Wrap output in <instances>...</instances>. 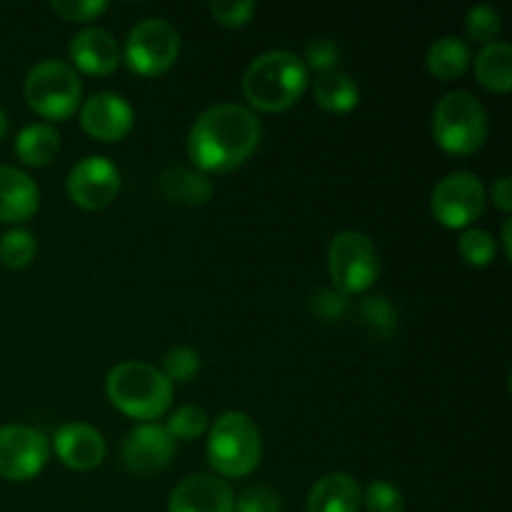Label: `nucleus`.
<instances>
[{
    "instance_id": "11",
    "label": "nucleus",
    "mask_w": 512,
    "mask_h": 512,
    "mask_svg": "<svg viewBox=\"0 0 512 512\" xmlns=\"http://www.w3.org/2000/svg\"><path fill=\"white\" fill-rule=\"evenodd\" d=\"M120 190V170L103 155L83 158L68 175V195L78 208L103 210Z\"/></svg>"
},
{
    "instance_id": "14",
    "label": "nucleus",
    "mask_w": 512,
    "mask_h": 512,
    "mask_svg": "<svg viewBox=\"0 0 512 512\" xmlns=\"http://www.w3.org/2000/svg\"><path fill=\"white\" fill-rule=\"evenodd\" d=\"M168 512H235L233 490L215 475H188L170 493Z\"/></svg>"
},
{
    "instance_id": "22",
    "label": "nucleus",
    "mask_w": 512,
    "mask_h": 512,
    "mask_svg": "<svg viewBox=\"0 0 512 512\" xmlns=\"http://www.w3.org/2000/svg\"><path fill=\"white\" fill-rule=\"evenodd\" d=\"M470 65V48L463 38L445 35L435 40L428 50V70L438 80H453L468 70Z\"/></svg>"
},
{
    "instance_id": "24",
    "label": "nucleus",
    "mask_w": 512,
    "mask_h": 512,
    "mask_svg": "<svg viewBox=\"0 0 512 512\" xmlns=\"http://www.w3.org/2000/svg\"><path fill=\"white\" fill-rule=\"evenodd\" d=\"M38 245H35L33 233L23 228H13L0 238V263L10 270L28 268L35 260Z\"/></svg>"
},
{
    "instance_id": "31",
    "label": "nucleus",
    "mask_w": 512,
    "mask_h": 512,
    "mask_svg": "<svg viewBox=\"0 0 512 512\" xmlns=\"http://www.w3.org/2000/svg\"><path fill=\"white\" fill-rule=\"evenodd\" d=\"M343 60V50L335 40L330 38H315L305 45V68H313L318 73H328V70H335V65Z\"/></svg>"
},
{
    "instance_id": "5",
    "label": "nucleus",
    "mask_w": 512,
    "mask_h": 512,
    "mask_svg": "<svg viewBox=\"0 0 512 512\" xmlns=\"http://www.w3.org/2000/svg\"><path fill=\"white\" fill-rule=\"evenodd\" d=\"M433 135L450 155H470L488 140V113L473 93L453 90L433 110Z\"/></svg>"
},
{
    "instance_id": "9",
    "label": "nucleus",
    "mask_w": 512,
    "mask_h": 512,
    "mask_svg": "<svg viewBox=\"0 0 512 512\" xmlns=\"http://www.w3.org/2000/svg\"><path fill=\"white\" fill-rule=\"evenodd\" d=\"M430 210L450 230L470 228L485 210V185L473 173H450L433 188Z\"/></svg>"
},
{
    "instance_id": "17",
    "label": "nucleus",
    "mask_w": 512,
    "mask_h": 512,
    "mask_svg": "<svg viewBox=\"0 0 512 512\" xmlns=\"http://www.w3.org/2000/svg\"><path fill=\"white\" fill-rule=\"evenodd\" d=\"M40 190L28 173L0 165V223H25L38 213Z\"/></svg>"
},
{
    "instance_id": "10",
    "label": "nucleus",
    "mask_w": 512,
    "mask_h": 512,
    "mask_svg": "<svg viewBox=\"0 0 512 512\" xmlns=\"http://www.w3.org/2000/svg\"><path fill=\"white\" fill-rule=\"evenodd\" d=\"M50 458V440L28 425L0 428V478L25 483L40 475Z\"/></svg>"
},
{
    "instance_id": "16",
    "label": "nucleus",
    "mask_w": 512,
    "mask_h": 512,
    "mask_svg": "<svg viewBox=\"0 0 512 512\" xmlns=\"http://www.w3.org/2000/svg\"><path fill=\"white\" fill-rule=\"evenodd\" d=\"M70 60L88 75H108L120 65V45L108 30L85 28L68 45Z\"/></svg>"
},
{
    "instance_id": "20",
    "label": "nucleus",
    "mask_w": 512,
    "mask_h": 512,
    "mask_svg": "<svg viewBox=\"0 0 512 512\" xmlns=\"http://www.w3.org/2000/svg\"><path fill=\"white\" fill-rule=\"evenodd\" d=\"M313 95L328 113H350L360 103L358 83L340 70L320 73L313 83Z\"/></svg>"
},
{
    "instance_id": "12",
    "label": "nucleus",
    "mask_w": 512,
    "mask_h": 512,
    "mask_svg": "<svg viewBox=\"0 0 512 512\" xmlns=\"http://www.w3.org/2000/svg\"><path fill=\"white\" fill-rule=\"evenodd\" d=\"M175 440L165 430V425L143 423L125 435L120 445V458L130 473L148 475L158 473L173 460Z\"/></svg>"
},
{
    "instance_id": "25",
    "label": "nucleus",
    "mask_w": 512,
    "mask_h": 512,
    "mask_svg": "<svg viewBox=\"0 0 512 512\" xmlns=\"http://www.w3.org/2000/svg\"><path fill=\"white\" fill-rule=\"evenodd\" d=\"M495 253H498V245L488 230L470 228L460 238V258L473 268H485V265L493 263Z\"/></svg>"
},
{
    "instance_id": "23",
    "label": "nucleus",
    "mask_w": 512,
    "mask_h": 512,
    "mask_svg": "<svg viewBox=\"0 0 512 512\" xmlns=\"http://www.w3.org/2000/svg\"><path fill=\"white\" fill-rule=\"evenodd\" d=\"M160 188L168 198L183 205H203L213 195V185L205 175L190 173L185 168H168L160 175Z\"/></svg>"
},
{
    "instance_id": "36",
    "label": "nucleus",
    "mask_w": 512,
    "mask_h": 512,
    "mask_svg": "<svg viewBox=\"0 0 512 512\" xmlns=\"http://www.w3.org/2000/svg\"><path fill=\"white\" fill-rule=\"evenodd\" d=\"M503 245H505V258H512V248H510V220H505V225H503Z\"/></svg>"
},
{
    "instance_id": "7",
    "label": "nucleus",
    "mask_w": 512,
    "mask_h": 512,
    "mask_svg": "<svg viewBox=\"0 0 512 512\" xmlns=\"http://www.w3.org/2000/svg\"><path fill=\"white\" fill-rule=\"evenodd\" d=\"M328 273L338 293L360 295L380 275V255L373 240L358 230H343L330 240Z\"/></svg>"
},
{
    "instance_id": "3",
    "label": "nucleus",
    "mask_w": 512,
    "mask_h": 512,
    "mask_svg": "<svg viewBox=\"0 0 512 512\" xmlns=\"http://www.w3.org/2000/svg\"><path fill=\"white\" fill-rule=\"evenodd\" d=\"M105 393L120 413L145 423H153L168 413L173 403V383L165 378L163 370L143 360H125L115 365L105 380Z\"/></svg>"
},
{
    "instance_id": "26",
    "label": "nucleus",
    "mask_w": 512,
    "mask_h": 512,
    "mask_svg": "<svg viewBox=\"0 0 512 512\" xmlns=\"http://www.w3.org/2000/svg\"><path fill=\"white\" fill-rule=\"evenodd\" d=\"M208 425L210 418L203 408H198V405H183V408H178L170 415L165 430H168L173 440H195L208 430Z\"/></svg>"
},
{
    "instance_id": "15",
    "label": "nucleus",
    "mask_w": 512,
    "mask_h": 512,
    "mask_svg": "<svg viewBox=\"0 0 512 512\" xmlns=\"http://www.w3.org/2000/svg\"><path fill=\"white\" fill-rule=\"evenodd\" d=\"M53 448L60 463L73 470H80V473L98 468L105 458L103 435L93 425L85 423L60 425L53 438Z\"/></svg>"
},
{
    "instance_id": "37",
    "label": "nucleus",
    "mask_w": 512,
    "mask_h": 512,
    "mask_svg": "<svg viewBox=\"0 0 512 512\" xmlns=\"http://www.w3.org/2000/svg\"><path fill=\"white\" fill-rule=\"evenodd\" d=\"M5 133H8V115H5L3 110H0V140L5 138Z\"/></svg>"
},
{
    "instance_id": "8",
    "label": "nucleus",
    "mask_w": 512,
    "mask_h": 512,
    "mask_svg": "<svg viewBox=\"0 0 512 512\" xmlns=\"http://www.w3.org/2000/svg\"><path fill=\"white\" fill-rule=\"evenodd\" d=\"M180 55V35L168 20L148 18L133 25L125 40V60L138 75H163Z\"/></svg>"
},
{
    "instance_id": "30",
    "label": "nucleus",
    "mask_w": 512,
    "mask_h": 512,
    "mask_svg": "<svg viewBox=\"0 0 512 512\" xmlns=\"http://www.w3.org/2000/svg\"><path fill=\"white\" fill-rule=\"evenodd\" d=\"M235 512H283V500L278 490L253 485L235 498Z\"/></svg>"
},
{
    "instance_id": "18",
    "label": "nucleus",
    "mask_w": 512,
    "mask_h": 512,
    "mask_svg": "<svg viewBox=\"0 0 512 512\" xmlns=\"http://www.w3.org/2000/svg\"><path fill=\"white\" fill-rule=\"evenodd\" d=\"M360 505L363 488L345 473L323 475L308 495V512H358Z\"/></svg>"
},
{
    "instance_id": "19",
    "label": "nucleus",
    "mask_w": 512,
    "mask_h": 512,
    "mask_svg": "<svg viewBox=\"0 0 512 512\" xmlns=\"http://www.w3.org/2000/svg\"><path fill=\"white\" fill-rule=\"evenodd\" d=\"M475 75L483 88L493 93H508L512 85V48L505 40L483 45L475 58Z\"/></svg>"
},
{
    "instance_id": "32",
    "label": "nucleus",
    "mask_w": 512,
    "mask_h": 512,
    "mask_svg": "<svg viewBox=\"0 0 512 512\" xmlns=\"http://www.w3.org/2000/svg\"><path fill=\"white\" fill-rule=\"evenodd\" d=\"M210 13L225 28H240L255 15L253 0H213Z\"/></svg>"
},
{
    "instance_id": "1",
    "label": "nucleus",
    "mask_w": 512,
    "mask_h": 512,
    "mask_svg": "<svg viewBox=\"0 0 512 512\" xmlns=\"http://www.w3.org/2000/svg\"><path fill=\"white\" fill-rule=\"evenodd\" d=\"M263 125L238 103H220L200 113L188 138V155L205 173H230L258 150Z\"/></svg>"
},
{
    "instance_id": "33",
    "label": "nucleus",
    "mask_w": 512,
    "mask_h": 512,
    "mask_svg": "<svg viewBox=\"0 0 512 512\" xmlns=\"http://www.w3.org/2000/svg\"><path fill=\"white\" fill-rule=\"evenodd\" d=\"M105 8L108 5L103 0H55L50 3L53 13H58L63 20H75V23L98 18L100 13H105Z\"/></svg>"
},
{
    "instance_id": "2",
    "label": "nucleus",
    "mask_w": 512,
    "mask_h": 512,
    "mask_svg": "<svg viewBox=\"0 0 512 512\" xmlns=\"http://www.w3.org/2000/svg\"><path fill=\"white\" fill-rule=\"evenodd\" d=\"M308 88V68L288 50H268L245 68L243 95L263 113H280L300 100Z\"/></svg>"
},
{
    "instance_id": "34",
    "label": "nucleus",
    "mask_w": 512,
    "mask_h": 512,
    "mask_svg": "<svg viewBox=\"0 0 512 512\" xmlns=\"http://www.w3.org/2000/svg\"><path fill=\"white\" fill-rule=\"evenodd\" d=\"M363 318L370 320L378 330H385V333H388L395 325V310L385 298H370L368 303L363 305Z\"/></svg>"
},
{
    "instance_id": "35",
    "label": "nucleus",
    "mask_w": 512,
    "mask_h": 512,
    "mask_svg": "<svg viewBox=\"0 0 512 512\" xmlns=\"http://www.w3.org/2000/svg\"><path fill=\"white\" fill-rule=\"evenodd\" d=\"M493 203L498 205L503 213H510L512 210V185L508 175H500L493 183Z\"/></svg>"
},
{
    "instance_id": "27",
    "label": "nucleus",
    "mask_w": 512,
    "mask_h": 512,
    "mask_svg": "<svg viewBox=\"0 0 512 512\" xmlns=\"http://www.w3.org/2000/svg\"><path fill=\"white\" fill-rule=\"evenodd\" d=\"M200 373V355L190 348H173L163 358V375L170 383H190Z\"/></svg>"
},
{
    "instance_id": "6",
    "label": "nucleus",
    "mask_w": 512,
    "mask_h": 512,
    "mask_svg": "<svg viewBox=\"0 0 512 512\" xmlns=\"http://www.w3.org/2000/svg\"><path fill=\"white\" fill-rule=\"evenodd\" d=\"M23 93L40 118L65 120L78 108L83 83L78 70L65 60H40L25 75Z\"/></svg>"
},
{
    "instance_id": "29",
    "label": "nucleus",
    "mask_w": 512,
    "mask_h": 512,
    "mask_svg": "<svg viewBox=\"0 0 512 512\" xmlns=\"http://www.w3.org/2000/svg\"><path fill=\"white\" fill-rule=\"evenodd\" d=\"M465 30H468V35L473 40H478V43H495V38L500 35V15L498 10L488 8V5H478V8H473L468 13V18H465Z\"/></svg>"
},
{
    "instance_id": "4",
    "label": "nucleus",
    "mask_w": 512,
    "mask_h": 512,
    "mask_svg": "<svg viewBox=\"0 0 512 512\" xmlns=\"http://www.w3.org/2000/svg\"><path fill=\"white\" fill-rule=\"evenodd\" d=\"M263 458L258 425L245 413L230 410L213 423L208 435V463L223 478H245Z\"/></svg>"
},
{
    "instance_id": "21",
    "label": "nucleus",
    "mask_w": 512,
    "mask_h": 512,
    "mask_svg": "<svg viewBox=\"0 0 512 512\" xmlns=\"http://www.w3.org/2000/svg\"><path fill=\"white\" fill-rule=\"evenodd\" d=\"M60 150V135L53 125L48 123H33L25 125L15 138V155L23 160L25 165H48L50 160L58 155Z\"/></svg>"
},
{
    "instance_id": "28",
    "label": "nucleus",
    "mask_w": 512,
    "mask_h": 512,
    "mask_svg": "<svg viewBox=\"0 0 512 512\" xmlns=\"http://www.w3.org/2000/svg\"><path fill=\"white\" fill-rule=\"evenodd\" d=\"M363 505L368 512H403L405 498L398 485L388 483V480H373L363 490Z\"/></svg>"
},
{
    "instance_id": "13",
    "label": "nucleus",
    "mask_w": 512,
    "mask_h": 512,
    "mask_svg": "<svg viewBox=\"0 0 512 512\" xmlns=\"http://www.w3.org/2000/svg\"><path fill=\"white\" fill-rule=\"evenodd\" d=\"M133 108L118 93H95L80 108V125L100 143L123 140L133 128Z\"/></svg>"
}]
</instances>
